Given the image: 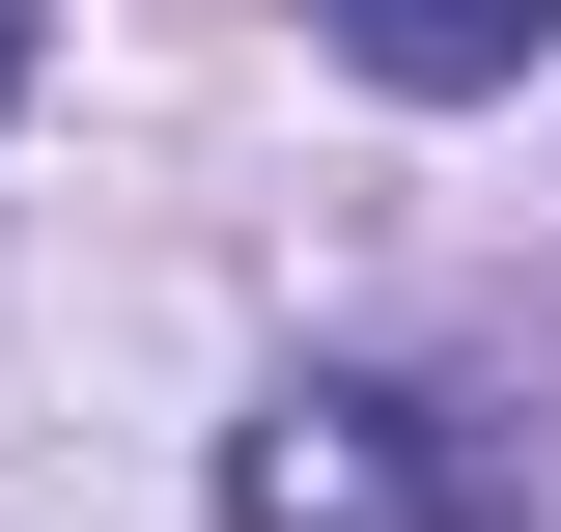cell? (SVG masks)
<instances>
[{
  "mask_svg": "<svg viewBox=\"0 0 561 532\" xmlns=\"http://www.w3.org/2000/svg\"><path fill=\"white\" fill-rule=\"evenodd\" d=\"M0 84H28V0H0Z\"/></svg>",
  "mask_w": 561,
  "mask_h": 532,
  "instance_id": "obj_3",
  "label": "cell"
},
{
  "mask_svg": "<svg viewBox=\"0 0 561 532\" xmlns=\"http://www.w3.org/2000/svg\"><path fill=\"white\" fill-rule=\"evenodd\" d=\"M309 28H337L393 113H478V84H534V57H561V0H309Z\"/></svg>",
  "mask_w": 561,
  "mask_h": 532,
  "instance_id": "obj_2",
  "label": "cell"
},
{
  "mask_svg": "<svg viewBox=\"0 0 561 532\" xmlns=\"http://www.w3.org/2000/svg\"><path fill=\"white\" fill-rule=\"evenodd\" d=\"M225 532H505V505H478V449L421 393L309 365V393H253V449H225Z\"/></svg>",
  "mask_w": 561,
  "mask_h": 532,
  "instance_id": "obj_1",
  "label": "cell"
}]
</instances>
